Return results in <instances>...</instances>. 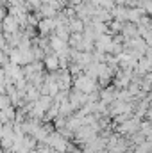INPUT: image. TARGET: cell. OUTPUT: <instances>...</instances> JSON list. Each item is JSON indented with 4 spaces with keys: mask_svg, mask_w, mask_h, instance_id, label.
Listing matches in <instances>:
<instances>
[{
    "mask_svg": "<svg viewBox=\"0 0 152 153\" xmlns=\"http://www.w3.org/2000/svg\"><path fill=\"white\" fill-rule=\"evenodd\" d=\"M75 89L81 93H93L95 91V82H93V76H84L81 75L75 80Z\"/></svg>",
    "mask_w": 152,
    "mask_h": 153,
    "instance_id": "1",
    "label": "cell"
},
{
    "mask_svg": "<svg viewBox=\"0 0 152 153\" xmlns=\"http://www.w3.org/2000/svg\"><path fill=\"white\" fill-rule=\"evenodd\" d=\"M45 68H47V70H50V71H54V70H57V68H59V57H57V53L48 55V57L45 59Z\"/></svg>",
    "mask_w": 152,
    "mask_h": 153,
    "instance_id": "3",
    "label": "cell"
},
{
    "mask_svg": "<svg viewBox=\"0 0 152 153\" xmlns=\"http://www.w3.org/2000/svg\"><path fill=\"white\" fill-rule=\"evenodd\" d=\"M16 20H18V18H16L14 14L9 16V18H5V22H4V29H5L7 34H11V32L14 34V30L18 29V22H16Z\"/></svg>",
    "mask_w": 152,
    "mask_h": 153,
    "instance_id": "2",
    "label": "cell"
}]
</instances>
